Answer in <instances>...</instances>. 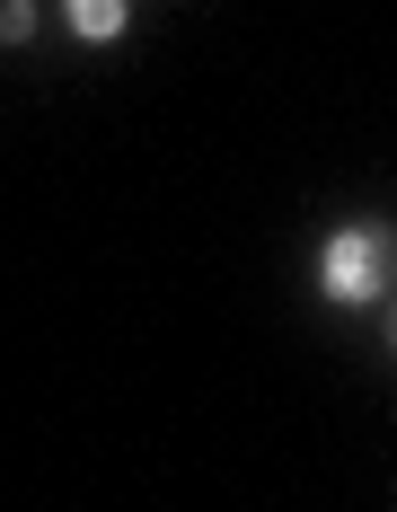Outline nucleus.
Listing matches in <instances>:
<instances>
[{"label": "nucleus", "mask_w": 397, "mask_h": 512, "mask_svg": "<svg viewBox=\"0 0 397 512\" xmlns=\"http://www.w3.org/2000/svg\"><path fill=\"white\" fill-rule=\"evenodd\" d=\"M389 265H397V239L380 221H345V230H327V248H318V292L336 309H362L389 292Z\"/></svg>", "instance_id": "nucleus-1"}, {"label": "nucleus", "mask_w": 397, "mask_h": 512, "mask_svg": "<svg viewBox=\"0 0 397 512\" xmlns=\"http://www.w3.org/2000/svg\"><path fill=\"white\" fill-rule=\"evenodd\" d=\"M62 18H71L80 45H115L124 36V0H62Z\"/></svg>", "instance_id": "nucleus-2"}, {"label": "nucleus", "mask_w": 397, "mask_h": 512, "mask_svg": "<svg viewBox=\"0 0 397 512\" xmlns=\"http://www.w3.org/2000/svg\"><path fill=\"white\" fill-rule=\"evenodd\" d=\"M36 36V9L27 0H0V45H27Z\"/></svg>", "instance_id": "nucleus-3"}, {"label": "nucleus", "mask_w": 397, "mask_h": 512, "mask_svg": "<svg viewBox=\"0 0 397 512\" xmlns=\"http://www.w3.org/2000/svg\"><path fill=\"white\" fill-rule=\"evenodd\" d=\"M389 354H397V318H389Z\"/></svg>", "instance_id": "nucleus-4"}]
</instances>
